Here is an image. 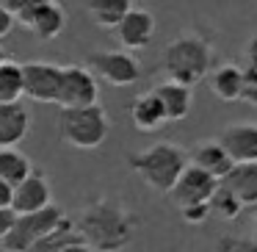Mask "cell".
<instances>
[{"mask_svg":"<svg viewBox=\"0 0 257 252\" xmlns=\"http://www.w3.org/2000/svg\"><path fill=\"white\" fill-rule=\"evenodd\" d=\"M58 133L69 147L78 150H97L111 133V119H108L105 108L97 103L89 108H72V111H61L58 117Z\"/></svg>","mask_w":257,"mask_h":252,"instance_id":"5","label":"cell"},{"mask_svg":"<svg viewBox=\"0 0 257 252\" xmlns=\"http://www.w3.org/2000/svg\"><path fill=\"white\" fill-rule=\"evenodd\" d=\"M6 58H9V56H6V50H3V47H0V64L6 61Z\"/></svg>","mask_w":257,"mask_h":252,"instance_id":"33","label":"cell"},{"mask_svg":"<svg viewBox=\"0 0 257 252\" xmlns=\"http://www.w3.org/2000/svg\"><path fill=\"white\" fill-rule=\"evenodd\" d=\"M210 216H218V219H224V222H232V219H238L240 213H243V205H240L238 200L232 197V191H227L221 183H218V189L213 191V197H210Z\"/></svg>","mask_w":257,"mask_h":252,"instance_id":"24","label":"cell"},{"mask_svg":"<svg viewBox=\"0 0 257 252\" xmlns=\"http://www.w3.org/2000/svg\"><path fill=\"white\" fill-rule=\"evenodd\" d=\"M130 122L141 133H155V130H161L166 125V114H163L161 103H158V97L152 92L139 95L133 100V106H130Z\"/></svg>","mask_w":257,"mask_h":252,"instance_id":"18","label":"cell"},{"mask_svg":"<svg viewBox=\"0 0 257 252\" xmlns=\"http://www.w3.org/2000/svg\"><path fill=\"white\" fill-rule=\"evenodd\" d=\"M0 252H3V249H0Z\"/></svg>","mask_w":257,"mask_h":252,"instance_id":"36","label":"cell"},{"mask_svg":"<svg viewBox=\"0 0 257 252\" xmlns=\"http://www.w3.org/2000/svg\"><path fill=\"white\" fill-rule=\"evenodd\" d=\"M61 252H91V249L83 244V241H75V244H69L67 249H61Z\"/></svg>","mask_w":257,"mask_h":252,"instance_id":"32","label":"cell"},{"mask_svg":"<svg viewBox=\"0 0 257 252\" xmlns=\"http://www.w3.org/2000/svg\"><path fill=\"white\" fill-rule=\"evenodd\" d=\"M216 141L232 163H257V122L227 125Z\"/></svg>","mask_w":257,"mask_h":252,"instance_id":"11","label":"cell"},{"mask_svg":"<svg viewBox=\"0 0 257 252\" xmlns=\"http://www.w3.org/2000/svg\"><path fill=\"white\" fill-rule=\"evenodd\" d=\"M251 241L257 244V222H254V233H251Z\"/></svg>","mask_w":257,"mask_h":252,"instance_id":"34","label":"cell"},{"mask_svg":"<svg viewBox=\"0 0 257 252\" xmlns=\"http://www.w3.org/2000/svg\"><path fill=\"white\" fill-rule=\"evenodd\" d=\"M0 3L14 17V23L28 28L42 42L58 39L67 28V12L56 0H0Z\"/></svg>","mask_w":257,"mask_h":252,"instance_id":"4","label":"cell"},{"mask_svg":"<svg viewBox=\"0 0 257 252\" xmlns=\"http://www.w3.org/2000/svg\"><path fill=\"white\" fill-rule=\"evenodd\" d=\"M180 216H183L185 224H205L207 216H210V205H207V202H202V205L180 208Z\"/></svg>","mask_w":257,"mask_h":252,"instance_id":"27","label":"cell"},{"mask_svg":"<svg viewBox=\"0 0 257 252\" xmlns=\"http://www.w3.org/2000/svg\"><path fill=\"white\" fill-rule=\"evenodd\" d=\"M31 172H34V163H31V158L25 155V152L0 150V180H3V183H9L14 189V186H20Z\"/></svg>","mask_w":257,"mask_h":252,"instance_id":"21","label":"cell"},{"mask_svg":"<svg viewBox=\"0 0 257 252\" xmlns=\"http://www.w3.org/2000/svg\"><path fill=\"white\" fill-rule=\"evenodd\" d=\"M20 97H23V64L6 58L0 64V106L20 103Z\"/></svg>","mask_w":257,"mask_h":252,"instance_id":"23","label":"cell"},{"mask_svg":"<svg viewBox=\"0 0 257 252\" xmlns=\"http://www.w3.org/2000/svg\"><path fill=\"white\" fill-rule=\"evenodd\" d=\"M246 58H249V61H257V34L251 36L249 47H246Z\"/></svg>","mask_w":257,"mask_h":252,"instance_id":"31","label":"cell"},{"mask_svg":"<svg viewBox=\"0 0 257 252\" xmlns=\"http://www.w3.org/2000/svg\"><path fill=\"white\" fill-rule=\"evenodd\" d=\"M12 28H14V17L3 9V3H0V39L12 34Z\"/></svg>","mask_w":257,"mask_h":252,"instance_id":"29","label":"cell"},{"mask_svg":"<svg viewBox=\"0 0 257 252\" xmlns=\"http://www.w3.org/2000/svg\"><path fill=\"white\" fill-rule=\"evenodd\" d=\"M133 9L130 0H89L86 3V14L89 20L102 31H116V25L127 17V12Z\"/></svg>","mask_w":257,"mask_h":252,"instance_id":"20","label":"cell"},{"mask_svg":"<svg viewBox=\"0 0 257 252\" xmlns=\"http://www.w3.org/2000/svg\"><path fill=\"white\" fill-rule=\"evenodd\" d=\"M75 227L91 252H122L133 244L141 216L127 211L119 197H97L80 211Z\"/></svg>","mask_w":257,"mask_h":252,"instance_id":"1","label":"cell"},{"mask_svg":"<svg viewBox=\"0 0 257 252\" xmlns=\"http://www.w3.org/2000/svg\"><path fill=\"white\" fill-rule=\"evenodd\" d=\"M207 83H210V92L218 100L235 103L240 100V92H243V72H240L238 64H221V67L210 69Z\"/></svg>","mask_w":257,"mask_h":252,"instance_id":"19","label":"cell"},{"mask_svg":"<svg viewBox=\"0 0 257 252\" xmlns=\"http://www.w3.org/2000/svg\"><path fill=\"white\" fill-rule=\"evenodd\" d=\"M89 72L111 86H133L141 78V61L124 50H97L89 56Z\"/></svg>","mask_w":257,"mask_h":252,"instance_id":"8","label":"cell"},{"mask_svg":"<svg viewBox=\"0 0 257 252\" xmlns=\"http://www.w3.org/2000/svg\"><path fill=\"white\" fill-rule=\"evenodd\" d=\"M127 163L152 191L158 194H172V189L177 186L180 175L188 169V152L180 144L172 141H158V144L139 150L133 155H127Z\"/></svg>","mask_w":257,"mask_h":252,"instance_id":"2","label":"cell"},{"mask_svg":"<svg viewBox=\"0 0 257 252\" xmlns=\"http://www.w3.org/2000/svg\"><path fill=\"white\" fill-rule=\"evenodd\" d=\"M31 133V114L23 103L0 106V150H17V144Z\"/></svg>","mask_w":257,"mask_h":252,"instance_id":"14","label":"cell"},{"mask_svg":"<svg viewBox=\"0 0 257 252\" xmlns=\"http://www.w3.org/2000/svg\"><path fill=\"white\" fill-rule=\"evenodd\" d=\"M14 222H17V213H14L12 208H0V241L9 235V230L14 227Z\"/></svg>","mask_w":257,"mask_h":252,"instance_id":"28","label":"cell"},{"mask_svg":"<svg viewBox=\"0 0 257 252\" xmlns=\"http://www.w3.org/2000/svg\"><path fill=\"white\" fill-rule=\"evenodd\" d=\"M218 189V180H213L210 175L199 172L196 166L185 169L183 175H180L177 186L172 189V200L177 208H188V205H202V202H210L213 191Z\"/></svg>","mask_w":257,"mask_h":252,"instance_id":"13","label":"cell"},{"mask_svg":"<svg viewBox=\"0 0 257 252\" xmlns=\"http://www.w3.org/2000/svg\"><path fill=\"white\" fill-rule=\"evenodd\" d=\"M210 64H213L210 42L199 34L177 36L163 50V72L169 75L166 80L188 86V89L210 75Z\"/></svg>","mask_w":257,"mask_h":252,"instance_id":"3","label":"cell"},{"mask_svg":"<svg viewBox=\"0 0 257 252\" xmlns=\"http://www.w3.org/2000/svg\"><path fill=\"white\" fill-rule=\"evenodd\" d=\"M12 194H14V189L0 180V208H12Z\"/></svg>","mask_w":257,"mask_h":252,"instance_id":"30","label":"cell"},{"mask_svg":"<svg viewBox=\"0 0 257 252\" xmlns=\"http://www.w3.org/2000/svg\"><path fill=\"white\" fill-rule=\"evenodd\" d=\"M249 211H251V213H257V205H254V208H249Z\"/></svg>","mask_w":257,"mask_h":252,"instance_id":"35","label":"cell"},{"mask_svg":"<svg viewBox=\"0 0 257 252\" xmlns=\"http://www.w3.org/2000/svg\"><path fill=\"white\" fill-rule=\"evenodd\" d=\"M152 95L158 97L163 114H166V122H183L191 114V106H194V95H191L188 86L172 83V80H163L152 89Z\"/></svg>","mask_w":257,"mask_h":252,"instance_id":"15","label":"cell"},{"mask_svg":"<svg viewBox=\"0 0 257 252\" xmlns=\"http://www.w3.org/2000/svg\"><path fill=\"white\" fill-rule=\"evenodd\" d=\"M227 191L243 205V211L257 205V163H235L232 172L221 180Z\"/></svg>","mask_w":257,"mask_h":252,"instance_id":"17","label":"cell"},{"mask_svg":"<svg viewBox=\"0 0 257 252\" xmlns=\"http://www.w3.org/2000/svg\"><path fill=\"white\" fill-rule=\"evenodd\" d=\"M155 31H158V23L147 9H130L127 17L116 25V39L119 45L127 50H144V47L152 45L155 39Z\"/></svg>","mask_w":257,"mask_h":252,"instance_id":"12","label":"cell"},{"mask_svg":"<svg viewBox=\"0 0 257 252\" xmlns=\"http://www.w3.org/2000/svg\"><path fill=\"white\" fill-rule=\"evenodd\" d=\"M61 219H64V211L58 205H50L39 213H28V216H17V222L9 230V235L0 241V249L3 252H31L47 233H53V227Z\"/></svg>","mask_w":257,"mask_h":252,"instance_id":"6","label":"cell"},{"mask_svg":"<svg viewBox=\"0 0 257 252\" xmlns=\"http://www.w3.org/2000/svg\"><path fill=\"white\" fill-rule=\"evenodd\" d=\"M97 97H100V86H97V78L89 72V67H80V64L61 67V86H58L56 100L61 111L97 106Z\"/></svg>","mask_w":257,"mask_h":252,"instance_id":"7","label":"cell"},{"mask_svg":"<svg viewBox=\"0 0 257 252\" xmlns=\"http://www.w3.org/2000/svg\"><path fill=\"white\" fill-rule=\"evenodd\" d=\"M243 72V92H240V100H246L249 106H257V61H249L240 67Z\"/></svg>","mask_w":257,"mask_h":252,"instance_id":"25","label":"cell"},{"mask_svg":"<svg viewBox=\"0 0 257 252\" xmlns=\"http://www.w3.org/2000/svg\"><path fill=\"white\" fill-rule=\"evenodd\" d=\"M75 241H83V238L78 235L75 219H72V216H64L61 222L53 227V233H47L31 252H61V249H67L69 244H75Z\"/></svg>","mask_w":257,"mask_h":252,"instance_id":"22","label":"cell"},{"mask_svg":"<svg viewBox=\"0 0 257 252\" xmlns=\"http://www.w3.org/2000/svg\"><path fill=\"white\" fill-rule=\"evenodd\" d=\"M216 249L218 252H257V244L251 238H240V235H224Z\"/></svg>","mask_w":257,"mask_h":252,"instance_id":"26","label":"cell"},{"mask_svg":"<svg viewBox=\"0 0 257 252\" xmlns=\"http://www.w3.org/2000/svg\"><path fill=\"white\" fill-rule=\"evenodd\" d=\"M61 86V67L53 61L23 64V97L34 103H56Z\"/></svg>","mask_w":257,"mask_h":252,"instance_id":"9","label":"cell"},{"mask_svg":"<svg viewBox=\"0 0 257 252\" xmlns=\"http://www.w3.org/2000/svg\"><path fill=\"white\" fill-rule=\"evenodd\" d=\"M188 161H191V166H196L199 172L210 175L213 180H218V183H221V180L232 172V166H235V163L229 161V155L221 150V144H218V141L196 144L194 152L188 155Z\"/></svg>","mask_w":257,"mask_h":252,"instance_id":"16","label":"cell"},{"mask_svg":"<svg viewBox=\"0 0 257 252\" xmlns=\"http://www.w3.org/2000/svg\"><path fill=\"white\" fill-rule=\"evenodd\" d=\"M53 205V189L45 172H31L20 186H14L12 194V211L17 216H28V213H39Z\"/></svg>","mask_w":257,"mask_h":252,"instance_id":"10","label":"cell"}]
</instances>
